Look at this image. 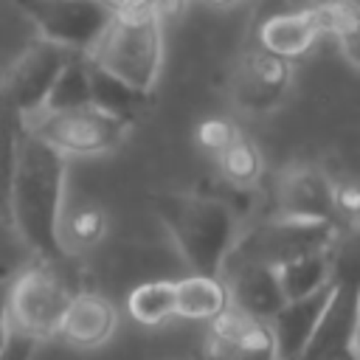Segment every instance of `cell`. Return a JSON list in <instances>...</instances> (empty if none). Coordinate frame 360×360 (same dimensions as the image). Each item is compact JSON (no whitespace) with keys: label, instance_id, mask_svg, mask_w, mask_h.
Returning a JSON list of instances; mask_svg holds the SVG:
<instances>
[{"label":"cell","instance_id":"6da1fadb","mask_svg":"<svg viewBox=\"0 0 360 360\" xmlns=\"http://www.w3.org/2000/svg\"><path fill=\"white\" fill-rule=\"evenodd\" d=\"M65 172L68 158L45 143L39 135L25 129L20 138L17 166L8 191V217L22 242L42 262H62L68 256L59 231Z\"/></svg>","mask_w":360,"mask_h":360},{"label":"cell","instance_id":"7a4b0ae2","mask_svg":"<svg viewBox=\"0 0 360 360\" xmlns=\"http://www.w3.org/2000/svg\"><path fill=\"white\" fill-rule=\"evenodd\" d=\"M158 219L172 233L188 267L200 276H219L236 239V214L222 197L197 191H163L152 197Z\"/></svg>","mask_w":360,"mask_h":360},{"label":"cell","instance_id":"3957f363","mask_svg":"<svg viewBox=\"0 0 360 360\" xmlns=\"http://www.w3.org/2000/svg\"><path fill=\"white\" fill-rule=\"evenodd\" d=\"M160 25L163 20L155 14V8L115 14L87 56L107 73L135 87L138 93L152 96L163 59Z\"/></svg>","mask_w":360,"mask_h":360},{"label":"cell","instance_id":"277c9868","mask_svg":"<svg viewBox=\"0 0 360 360\" xmlns=\"http://www.w3.org/2000/svg\"><path fill=\"white\" fill-rule=\"evenodd\" d=\"M338 239V222H312V219H290V217H267L253 225L242 239H233L225 264L256 262L267 267H278L295 256L326 250Z\"/></svg>","mask_w":360,"mask_h":360},{"label":"cell","instance_id":"5b68a950","mask_svg":"<svg viewBox=\"0 0 360 360\" xmlns=\"http://www.w3.org/2000/svg\"><path fill=\"white\" fill-rule=\"evenodd\" d=\"M53 262L22 270L6 292V321L31 338L56 335L59 321L73 298L70 284L51 267Z\"/></svg>","mask_w":360,"mask_h":360},{"label":"cell","instance_id":"8992f818","mask_svg":"<svg viewBox=\"0 0 360 360\" xmlns=\"http://www.w3.org/2000/svg\"><path fill=\"white\" fill-rule=\"evenodd\" d=\"M132 124L98 110L96 104L73 107V110H56L45 112L37 127H31L34 135H39L45 143H51L56 152L68 155H101L115 149L127 129Z\"/></svg>","mask_w":360,"mask_h":360},{"label":"cell","instance_id":"52a82bcc","mask_svg":"<svg viewBox=\"0 0 360 360\" xmlns=\"http://www.w3.org/2000/svg\"><path fill=\"white\" fill-rule=\"evenodd\" d=\"M17 6L37 22L42 39L82 53H90L115 17L101 0H17Z\"/></svg>","mask_w":360,"mask_h":360},{"label":"cell","instance_id":"ba28073f","mask_svg":"<svg viewBox=\"0 0 360 360\" xmlns=\"http://www.w3.org/2000/svg\"><path fill=\"white\" fill-rule=\"evenodd\" d=\"M357 321H360L357 284L352 278H335V292L298 360H360Z\"/></svg>","mask_w":360,"mask_h":360},{"label":"cell","instance_id":"9c48e42d","mask_svg":"<svg viewBox=\"0 0 360 360\" xmlns=\"http://www.w3.org/2000/svg\"><path fill=\"white\" fill-rule=\"evenodd\" d=\"M273 217L338 222V186L318 166H290L273 188Z\"/></svg>","mask_w":360,"mask_h":360},{"label":"cell","instance_id":"30bf717a","mask_svg":"<svg viewBox=\"0 0 360 360\" xmlns=\"http://www.w3.org/2000/svg\"><path fill=\"white\" fill-rule=\"evenodd\" d=\"M70 53L73 51L39 37L17 56V62L11 65V70L6 76L3 93L22 112V118L31 115V112H42L48 90H51L53 79L59 76V70H62V65L68 62Z\"/></svg>","mask_w":360,"mask_h":360},{"label":"cell","instance_id":"8fae6325","mask_svg":"<svg viewBox=\"0 0 360 360\" xmlns=\"http://www.w3.org/2000/svg\"><path fill=\"white\" fill-rule=\"evenodd\" d=\"M290 62L281 56H273L267 51L248 53L231 79L233 101L248 112H267L281 101V96L290 87Z\"/></svg>","mask_w":360,"mask_h":360},{"label":"cell","instance_id":"7c38bea8","mask_svg":"<svg viewBox=\"0 0 360 360\" xmlns=\"http://www.w3.org/2000/svg\"><path fill=\"white\" fill-rule=\"evenodd\" d=\"M211 360H276L267 321L250 318L233 307L211 318Z\"/></svg>","mask_w":360,"mask_h":360},{"label":"cell","instance_id":"4fadbf2b","mask_svg":"<svg viewBox=\"0 0 360 360\" xmlns=\"http://www.w3.org/2000/svg\"><path fill=\"white\" fill-rule=\"evenodd\" d=\"M335 292V278L326 281L323 287H318L315 292L309 295H301V298H292V301H284L273 318L267 321L270 326V335H273V349H276V360H298L312 329L318 326L329 298Z\"/></svg>","mask_w":360,"mask_h":360},{"label":"cell","instance_id":"5bb4252c","mask_svg":"<svg viewBox=\"0 0 360 360\" xmlns=\"http://www.w3.org/2000/svg\"><path fill=\"white\" fill-rule=\"evenodd\" d=\"M222 273H225L228 304L233 309L259 321H270L273 312L284 304V292L278 287L273 267L256 262H239V264H225L219 276Z\"/></svg>","mask_w":360,"mask_h":360},{"label":"cell","instance_id":"9a60e30c","mask_svg":"<svg viewBox=\"0 0 360 360\" xmlns=\"http://www.w3.org/2000/svg\"><path fill=\"white\" fill-rule=\"evenodd\" d=\"M115 321H118L115 307L104 295H98V292H73L56 332L79 349H93V346H101L112 335Z\"/></svg>","mask_w":360,"mask_h":360},{"label":"cell","instance_id":"2e32d148","mask_svg":"<svg viewBox=\"0 0 360 360\" xmlns=\"http://www.w3.org/2000/svg\"><path fill=\"white\" fill-rule=\"evenodd\" d=\"M318 37L321 34H318L315 20L307 11V6L276 11V14L264 17L262 25H259V45H262V51H267L273 56H281L287 62L304 56L315 45Z\"/></svg>","mask_w":360,"mask_h":360},{"label":"cell","instance_id":"e0dca14e","mask_svg":"<svg viewBox=\"0 0 360 360\" xmlns=\"http://www.w3.org/2000/svg\"><path fill=\"white\" fill-rule=\"evenodd\" d=\"M228 290L219 276L191 273L174 281V315L191 321H211L222 309H228Z\"/></svg>","mask_w":360,"mask_h":360},{"label":"cell","instance_id":"ac0fdd59","mask_svg":"<svg viewBox=\"0 0 360 360\" xmlns=\"http://www.w3.org/2000/svg\"><path fill=\"white\" fill-rule=\"evenodd\" d=\"M273 270H276L278 287L284 292V301L309 295L318 287H323L326 281H332L329 278L332 276V248L295 256V259H290V262H284V264H278Z\"/></svg>","mask_w":360,"mask_h":360},{"label":"cell","instance_id":"d6986e66","mask_svg":"<svg viewBox=\"0 0 360 360\" xmlns=\"http://www.w3.org/2000/svg\"><path fill=\"white\" fill-rule=\"evenodd\" d=\"M87 73H90V104H96L98 110L112 112V115L135 124V112L146 104L149 96L138 93L135 87H129L118 76H112L104 68H98L90 56H87Z\"/></svg>","mask_w":360,"mask_h":360},{"label":"cell","instance_id":"ffe728a7","mask_svg":"<svg viewBox=\"0 0 360 360\" xmlns=\"http://www.w3.org/2000/svg\"><path fill=\"white\" fill-rule=\"evenodd\" d=\"M25 129L28 127H25L22 112L0 90V222H6V225H11V217H8V191H11L14 166H17L20 138H22Z\"/></svg>","mask_w":360,"mask_h":360},{"label":"cell","instance_id":"44dd1931","mask_svg":"<svg viewBox=\"0 0 360 360\" xmlns=\"http://www.w3.org/2000/svg\"><path fill=\"white\" fill-rule=\"evenodd\" d=\"M90 104V73H87V53L73 51L68 62L62 65L59 76L53 79L48 98L42 104V112H56V110H73Z\"/></svg>","mask_w":360,"mask_h":360},{"label":"cell","instance_id":"7402d4cb","mask_svg":"<svg viewBox=\"0 0 360 360\" xmlns=\"http://www.w3.org/2000/svg\"><path fill=\"white\" fill-rule=\"evenodd\" d=\"M129 315L143 326H158L174 318V281H143L127 295Z\"/></svg>","mask_w":360,"mask_h":360},{"label":"cell","instance_id":"603a6c76","mask_svg":"<svg viewBox=\"0 0 360 360\" xmlns=\"http://www.w3.org/2000/svg\"><path fill=\"white\" fill-rule=\"evenodd\" d=\"M217 158H219V172L231 186L248 188L262 174V155L245 135H236L225 149L217 152Z\"/></svg>","mask_w":360,"mask_h":360},{"label":"cell","instance_id":"cb8c5ba5","mask_svg":"<svg viewBox=\"0 0 360 360\" xmlns=\"http://www.w3.org/2000/svg\"><path fill=\"white\" fill-rule=\"evenodd\" d=\"M101 231H104V217L96 208H82L68 222V233L79 245H93L101 236Z\"/></svg>","mask_w":360,"mask_h":360},{"label":"cell","instance_id":"d4e9b609","mask_svg":"<svg viewBox=\"0 0 360 360\" xmlns=\"http://www.w3.org/2000/svg\"><path fill=\"white\" fill-rule=\"evenodd\" d=\"M236 135H239V132H236L233 124L225 121V118H208V121H202L200 129H197V141H200L205 149H211L214 155H217L219 149H225Z\"/></svg>","mask_w":360,"mask_h":360},{"label":"cell","instance_id":"484cf974","mask_svg":"<svg viewBox=\"0 0 360 360\" xmlns=\"http://www.w3.org/2000/svg\"><path fill=\"white\" fill-rule=\"evenodd\" d=\"M34 346H37V338L17 332V329H8V335L0 346V360H31Z\"/></svg>","mask_w":360,"mask_h":360},{"label":"cell","instance_id":"4316f807","mask_svg":"<svg viewBox=\"0 0 360 360\" xmlns=\"http://www.w3.org/2000/svg\"><path fill=\"white\" fill-rule=\"evenodd\" d=\"M152 6H155V14L160 20H174V17H180L186 11L188 0H155Z\"/></svg>","mask_w":360,"mask_h":360},{"label":"cell","instance_id":"83f0119b","mask_svg":"<svg viewBox=\"0 0 360 360\" xmlns=\"http://www.w3.org/2000/svg\"><path fill=\"white\" fill-rule=\"evenodd\" d=\"M6 323H8L6 321V292H0V346H3V340L8 335V326Z\"/></svg>","mask_w":360,"mask_h":360},{"label":"cell","instance_id":"f1b7e54d","mask_svg":"<svg viewBox=\"0 0 360 360\" xmlns=\"http://www.w3.org/2000/svg\"><path fill=\"white\" fill-rule=\"evenodd\" d=\"M208 6H217V8H228V6H233V3H239V0H205Z\"/></svg>","mask_w":360,"mask_h":360},{"label":"cell","instance_id":"f546056e","mask_svg":"<svg viewBox=\"0 0 360 360\" xmlns=\"http://www.w3.org/2000/svg\"><path fill=\"white\" fill-rule=\"evenodd\" d=\"M346 3H352V6H357V0H346Z\"/></svg>","mask_w":360,"mask_h":360}]
</instances>
